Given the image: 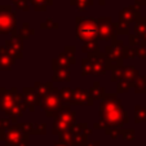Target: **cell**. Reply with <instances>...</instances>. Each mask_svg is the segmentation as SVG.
Listing matches in <instances>:
<instances>
[]
</instances>
